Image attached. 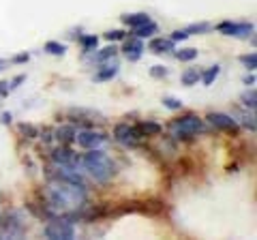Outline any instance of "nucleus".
<instances>
[{"label":"nucleus","instance_id":"f257e3e1","mask_svg":"<svg viewBox=\"0 0 257 240\" xmlns=\"http://www.w3.org/2000/svg\"><path fill=\"white\" fill-rule=\"evenodd\" d=\"M45 199L52 210H71V208H79L86 204V191L84 187L73 185V182L60 180L47 187Z\"/></svg>","mask_w":257,"mask_h":240},{"label":"nucleus","instance_id":"f03ea898","mask_svg":"<svg viewBox=\"0 0 257 240\" xmlns=\"http://www.w3.org/2000/svg\"><path fill=\"white\" fill-rule=\"evenodd\" d=\"M82 163L88 172H90V176L94 180H99V182H107L111 176L116 174V165L114 161L105 155V153H101L99 148H92L90 153H88L84 159H82Z\"/></svg>","mask_w":257,"mask_h":240},{"label":"nucleus","instance_id":"7ed1b4c3","mask_svg":"<svg viewBox=\"0 0 257 240\" xmlns=\"http://www.w3.org/2000/svg\"><path fill=\"white\" fill-rule=\"evenodd\" d=\"M204 129V123H202V118H197V116H184L180 120H174L172 123V133L176 135V138H182V140H187L191 138V135H195Z\"/></svg>","mask_w":257,"mask_h":240},{"label":"nucleus","instance_id":"20e7f679","mask_svg":"<svg viewBox=\"0 0 257 240\" xmlns=\"http://www.w3.org/2000/svg\"><path fill=\"white\" fill-rule=\"evenodd\" d=\"M73 234H75L73 223L67 221V219H56L45 227V236L52 238V240H60V238L62 240H71Z\"/></svg>","mask_w":257,"mask_h":240},{"label":"nucleus","instance_id":"39448f33","mask_svg":"<svg viewBox=\"0 0 257 240\" xmlns=\"http://www.w3.org/2000/svg\"><path fill=\"white\" fill-rule=\"evenodd\" d=\"M221 35H227V37H238V39H248L253 35V24H238V22H221L216 26Z\"/></svg>","mask_w":257,"mask_h":240},{"label":"nucleus","instance_id":"423d86ee","mask_svg":"<svg viewBox=\"0 0 257 240\" xmlns=\"http://www.w3.org/2000/svg\"><path fill=\"white\" fill-rule=\"evenodd\" d=\"M75 142L82 148L92 150V148H99V146L105 144V135H103V133H94V131H79V133H75Z\"/></svg>","mask_w":257,"mask_h":240},{"label":"nucleus","instance_id":"0eeeda50","mask_svg":"<svg viewBox=\"0 0 257 240\" xmlns=\"http://www.w3.org/2000/svg\"><path fill=\"white\" fill-rule=\"evenodd\" d=\"M114 138L116 142L124 144V146H135L140 140L138 131H135V127H128V125H116L114 127Z\"/></svg>","mask_w":257,"mask_h":240},{"label":"nucleus","instance_id":"6e6552de","mask_svg":"<svg viewBox=\"0 0 257 240\" xmlns=\"http://www.w3.org/2000/svg\"><path fill=\"white\" fill-rule=\"evenodd\" d=\"M208 120H210V125L216 127V129H223V131H229V133L238 131V123L227 114H219V111H214V114H208Z\"/></svg>","mask_w":257,"mask_h":240},{"label":"nucleus","instance_id":"1a4fd4ad","mask_svg":"<svg viewBox=\"0 0 257 240\" xmlns=\"http://www.w3.org/2000/svg\"><path fill=\"white\" fill-rule=\"evenodd\" d=\"M22 231H24V223L20 221V212H13L11 217H7V221H3L5 236H22Z\"/></svg>","mask_w":257,"mask_h":240},{"label":"nucleus","instance_id":"9d476101","mask_svg":"<svg viewBox=\"0 0 257 240\" xmlns=\"http://www.w3.org/2000/svg\"><path fill=\"white\" fill-rule=\"evenodd\" d=\"M142 52H144V43H142V39H138V37H131V39H128V41L124 43V54H126V60H131V62L140 60Z\"/></svg>","mask_w":257,"mask_h":240},{"label":"nucleus","instance_id":"9b49d317","mask_svg":"<svg viewBox=\"0 0 257 240\" xmlns=\"http://www.w3.org/2000/svg\"><path fill=\"white\" fill-rule=\"evenodd\" d=\"M52 159H54V163H58V165H79V159H75V155L71 153L69 148H58V150H54L52 153Z\"/></svg>","mask_w":257,"mask_h":240},{"label":"nucleus","instance_id":"f8f14e48","mask_svg":"<svg viewBox=\"0 0 257 240\" xmlns=\"http://www.w3.org/2000/svg\"><path fill=\"white\" fill-rule=\"evenodd\" d=\"M103 65V71H99V73L94 75V82H105V79H111L116 73H118V62L116 60H105V62H101Z\"/></svg>","mask_w":257,"mask_h":240},{"label":"nucleus","instance_id":"ddd939ff","mask_svg":"<svg viewBox=\"0 0 257 240\" xmlns=\"http://www.w3.org/2000/svg\"><path fill=\"white\" fill-rule=\"evenodd\" d=\"M159 30V26L155 22H146V24H142V26H138V28H133V37H138V39H148V37H152Z\"/></svg>","mask_w":257,"mask_h":240},{"label":"nucleus","instance_id":"4468645a","mask_svg":"<svg viewBox=\"0 0 257 240\" xmlns=\"http://www.w3.org/2000/svg\"><path fill=\"white\" fill-rule=\"evenodd\" d=\"M135 131H138L140 138H150V135H159L161 133V125L157 123H140L135 127Z\"/></svg>","mask_w":257,"mask_h":240},{"label":"nucleus","instance_id":"2eb2a0df","mask_svg":"<svg viewBox=\"0 0 257 240\" xmlns=\"http://www.w3.org/2000/svg\"><path fill=\"white\" fill-rule=\"evenodd\" d=\"M148 50L155 52V54L170 52V50H174V41H172V39H152L150 45H148Z\"/></svg>","mask_w":257,"mask_h":240},{"label":"nucleus","instance_id":"dca6fc26","mask_svg":"<svg viewBox=\"0 0 257 240\" xmlns=\"http://www.w3.org/2000/svg\"><path fill=\"white\" fill-rule=\"evenodd\" d=\"M75 127H71V125H67V127H60L58 131H56V140L58 142H62V144H71V142H75Z\"/></svg>","mask_w":257,"mask_h":240},{"label":"nucleus","instance_id":"f3484780","mask_svg":"<svg viewBox=\"0 0 257 240\" xmlns=\"http://www.w3.org/2000/svg\"><path fill=\"white\" fill-rule=\"evenodd\" d=\"M150 18L146 13H131V15H122V22L126 24V26H131V28H138L142 26V24H146Z\"/></svg>","mask_w":257,"mask_h":240},{"label":"nucleus","instance_id":"a211bd4d","mask_svg":"<svg viewBox=\"0 0 257 240\" xmlns=\"http://www.w3.org/2000/svg\"><path fill=\"white\" fill-rule=\"evenodd\" d=\"M116 47L114 45H109V47H105V50H101V52H96L94 56H92V60L94 62H105V60H111V58H116Z\"/></svg>","mask_w":257,"mask_h":240},{"label":"nucleus","instance_id":"6ab92c4d","mask_svg":"<svg viewBox=\"0 0 257 240\" xmlns=\"http://www.w3.org/2000/svg\"><path fill=\"white\" fill-rule=\"evenodd\" d=\"M219 73H221V67H219V65H214V67L208 69L204 75H199V79H202V82H204V86H210V84L214 82V79L219 77Z\"/></svg>","mask_w":257,"mask_h":240},{"label":"nucleus","instance_id":"aec40b11","mask_svg":"<svg viewBox=\"0 0 257 240\" xmlns=\"http://www.w3.org/2000/svg\"><path fill=\"white\" fill-rule=\"evenodd\" d=\"M212 26L208 22H199V24H191V26L187 28V35H206L208 30H210Z\"/></svg>","mask_w":257,"mask_h":240},{"label":"nucleus","instance_id":"412c9836","mask_svg":"<svg viewBox=\"0 0 257 240\" xmlns=\"http://www.w3.org/2000/svg\"><path fill=\"white\" fill-rule=\"evenodd\" d=\"M45 52L52 54V56H64L67 47H64L62 43H58V41H47V43H45Z\"/></svg>","mask_w":257,"mask_h":240},{"label":"nucleus","instance_id":"4be33fe9","mask_svg":"<svg viewBox=\"0 0 257 240\" xmlns=\"http://www.w3.org/2000/svg\"><path fill=\"white\" fill-rule=\"evenodd\" d=\"M176 58L182 60V62L195 60L197 58V50H193V47H187V50H178V52H176Z\"/></svg>","mask_w":257,"mask_h":240},{"label":"nucleus","instance_id":"5701e85b","mask_svg":"<svg viewBox=\"0 0 257 240\" xmlns=\"http://www.w3.org/2000/svg\"><path fill=\"white\" fill-rule=\"evenodd\" d=\"M240 62L248 69V71H255V67H257V54L255 52H251V54H242L240 56Z\"/></svg>","mask_w":257,"mask_h":240},{"label":"nucleus","instance_id":"b1692460","mask_svg":"<svg viewBox=\"0 0 257 240\" xmlns=\"http://www.w3.org/2000/svg\"><path fill=\"white\" fill-rule=\"evenodd\" d=\"M197 82H199V73L195 69H189V71H184V73H182V84L184 86H193Z\"/></svg>","mask_w":257,"mask_h":240},{"label":"nucleus","instance_id":"393cba45","mask_svg":"<svg viewBox=\"0 0 257 240\" xmlns=\"http://www.w3.org/2000/svg\"><path fill=\"white\" fill-rule=\"evenodd\" d=\"M96 43H99V39L92 37V35L82 37V45H84V50H86V52H92V50H96Z\"/></svg>","mask_w":257,"mask_h":240},{"label":"nucleus","instance_id":"a878e982","mask_svg":"<svg viewBox=\"0 0 257 240\" xmlns=\"http://www.w3.org/2000/svg\"><path fill=\"white\" fill-rule=\"evenodd\" d=\"M255 99H257V94H255L253 88H251L248 92H244V94H242V103H244L246 107H251V109L255 107Z\"/></svg>","mask_w":257,"mask_h":240},{"label":"nucleus","instance_id":"bb28decb","mask_svg":"<svg viewBox=\"0 0 257 240\" xmlns=\"http://www.w3.org/2000/svg\"><path fill=\"white\" fill-rule=\"evenodd\" d=\"M163 105L170 107V109H180L182 107V101L176 99V97H163Z\"/></svg>","mask_w":257,"mask_h":240},{"label":"nucleus","instance_id":"cd10ccee","mask_svg":"<svg viewBox=\"0 0 257 240\" xmlns=\"http://www.w3.org/2000/svg\"><path fill=\"white\" fill-rule=\"evenodd\" d=\"M20 131H22V133H26V138H37V135H39V131L35 129V127H32V125H26V123H22V125H20Z\"/></svg>","mask_w":257,"mask_h":240},{"label":"nucleus","instance_id":"c85d7f7f","mask_svg":"<svg viewBox=\"0 0 257 240\" xmlns=\"http://www.w3.org/2000/svg\"><path fill=\"white\" fill-rule=\"evenodd\" d=\"M22 82H26V75H18V77H13V79H11V84L7 82V86H9V92L18 90V88L22 86Z\"/></svg>","mask_w":257,"mask_h":240},{"label":"nucleus","instance_id":"c756f323","mask_svg":"<svg viewBox=\"0 0 257 240\" xmlns=\"http://www.w3.org/2000/svg\"><path fill=\"white\" fill-rule=\"evenodd\" d=\"M105 39H107V41H122L124 33H122V30H109V33H105Z\"/></svg>","mask_w":257,"mask_h":240},{"label":"nucleus","instance_id":"7c9ffc66","mask_svg":"<svg viewBox=\"0 0 257 240\" xmlns=\"http://www.w3.org/2000/svg\"><path fill=\"white\" fill-rule=\"evenodd\" d=\"M150 75H152V77H165V75H167V69H165L163 65H155V67L150 69Z\"/></svg>","mask_w":257,"mask_h":240},{"label":"nucleus","instance_id":"2f4dec72","mask_svg":"<svg viewBox=\"0 0 257 240\" xmlns=\"http://www.w3.org/2000/svg\"><path fill=\"white\" fill-rule=\"evenodd\" d=\"M187 37V30H176V33H172V41H184Z\"/></svg>","mask_w":257,"mask_h":240},{"label":"nucleus","instance_id":"473e14b6","mask_svg":"<svg viewBox=\"0 0 257 240\" xmlns=\"http://www.w3.org/2000/svg\"><path fill=\"white\" fill-rule=\"evenodd\" d=\"M11 114H9V111H3V114H0V120H3V125H9L11 123Z\"/></svg>","mask_w":257,"mask_h":240},{"label":"nucleus","instance_id":"72a5a7b5","mask_svg":"<svg viewBox=\"0 0 257 240\" xmlns=\"http://www.w3.org/2000/svg\"><path fill=\"white\" fill-rule=\"evenodd\" d=\"M9 94V86H7V82H0V97H7Z\"/></svg>","mask_w":257,"mask_h":240},{"label":"nucleus","instance_id":"f704fd0d","mask_svg":"<svg viewBox=\"0 0 257 240\" xmlns=\"http://www.w3.org/2000/svg\"><path fill=\"white\" fill-rule=\"evenodd\" d=\"M244 125H246L251 131H255V120H253V116H246V118H244Z\"/></svg>","mask_w":257,"mask_h":240},{"label":"nucleus","instance_id":"c9c22d12","mask_svg":"<svg viewBox=\"0 0 257 240\" xmlns=\"http://www.w3.org/2000/svg\"><path fill=\"white\" fill-rule=\"evenodd\" d=\"M13 60H15V62H26V60H28V54H18Z\"/></svg>","mask_w":257,"mask_h":240},{"label":"nucleus","instance_id":"e433bc0d","mask_svg":"<svg viewBox=\"0 0 257 240\" xmlns=\"http://www.w3.org/2000/svg\"><path fill=\"white\" fill-rule=\"evenodd\" d=\"M244 84H246V86H248V84H255V77H253V75H251V77H244Z\"/></svg>","mask_w":257,"mask_h":240},{"label":"nucleus","instance_id":"4c0bfd02","mask_svg":"<svg viewBox=\"0 0 257 240\" xmlns=\"http://www.w3.org/2000/svg\"><path fill=\"white\" fill-rule=\"evenodd\" d=\"M5 67H7V60H0V71H3Z\"/></svg>","mask_w":257,"mask_h":240}]
</instances>
